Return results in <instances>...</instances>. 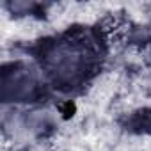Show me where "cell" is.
<instances>
[{"instance_id":"6da1fadb","label":"cell","mask_w":151,"mask_h":151,"mask_svg":"<svg viewBox=\"0 0 151 151\" xmlns=\"http://www.w3.org/2000/svg\"><path fill=\"white\" fill-rule=\"evenodd\" d=\"M46 64L50 73L59 82H75L82 77L87 66L86 50L77 43H59L46 55Z\"/></svg>"},{"instance_id":"7a4b0ae2","label":"cell","mask_w":151,"mask_h":151,"mask_svg":"<svg viewBox=\"0 0 151 151\" xmlns=\"http://www.w3.org/2000/svg\"><path fill=\"white\" fill-rule=\"evenodd\" d=\"M34 89H36V82L25 69H18L4 78L6 98H27Z\"/></svg>"}]
</instances>
